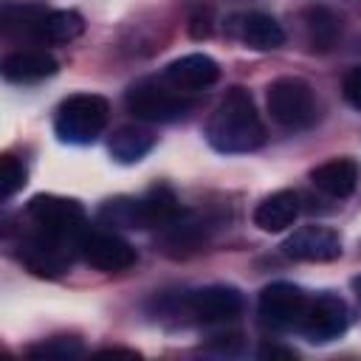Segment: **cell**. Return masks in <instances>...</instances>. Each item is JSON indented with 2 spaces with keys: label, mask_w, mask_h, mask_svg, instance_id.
<instances>
[{
  "label": "cell",
  "mask_w": 361,
  "mask_h": 361,
  "mask_svg": "<svg viewBox=\"0 0 361 361\" xmlns=\"http://www.w3.org/2000/svg\"><path fill=\"white\" fill-rule=\"evenodd\" d=\"M206 141L223 155L251 152V149L262 147L265 127H262L254 99L245 87H231L220 99V104L214 107V113L206 124Z\"/></svg>",
  "instance_id": "6da1fadb"
},
{
  "label": "cell",
  "mask_w": 361,
  "mask_h": 361,
  "mask_svg": "<svg viewBox=\"0 0 361 361\" xmlns=\"http://www.w3.org/2000/svg\"><path fill=\"white\" fill-rule=\"evenodd\" d=\"M180 212L172 189L152 186L141 197H113L102 203L99 220L104 226H121V228H161Z\"/></svg>",
  "instance_id": "7a4b0ae2"
},
{
  "label": "cell",
  "mask_w": 361,
  "mask_h": 361,
  "mask_svg": "<svg viewBox=\"0 0 361 361\" xmlns=\"http://www.w3.org/2000/svg\"><path fill=\"white\" fill-rule=\"evenodd\" d=\"M107 99L99 93L68 96L54 116V133L65 144H93L107 127Z\"/></svg>",
  "instance_id": "3957f363"
},
{
  "label": "cell",
  "mask_w": 361,
  "mask_h": 361,
  "mask_svg": "<svg viewBox=\"0 0 361 361\" xmlns=\"http://www.w3.org/2000/svg\"><path fill=\"white\" fill-rule=\"evenodd\" d=\"M25 217L34 223L37 231L62 240L79 251L82 234L90 228L85 220V209L76 200L59 197V195H34L25 206Z\"/></svg>",
  "instance_id": "277c9868"
},
{
  "label": "cell",
  "mask_w": 361,
  "mask_h": 361,
  "mask_svg": "<svg viewBox=\"0 0 361 361\" xmlns=\"http://www.w3.org/2000/svg\"><path fill=\"white\" fill-rule=\"evenodd\" d=\"M268 113L285 130H307L319 118L313 87L299 76H279L268 85Z\"/></svg>",
  "instance_id": "5b68a950"
},
{
  "label": "cell",
  "mask_w": 361,
  "mask_h": 361,
  "mask_svg": "<svg viewBox=\"0 0 361 361\" xmlns=\"http://www.w3.org/2000/svg\"><path fill=\"white\" fill-rule=\"evenodd\" d=\"M220 226V217L203 214V212H178L166 226H161V251L166 257H189L200 251L214 228Z\"/></svg>",
  "instance_id": "8992f818"
},
{
  "label": "cell",
  "mask_w": 361,
  "mask_h": 361,
  "mask_svg": "<svg viewBox=\"0 0 361 361\" xmlns=\"http://www.w3.org/2000/svg\"><path fill=\"white\" fill-rule=\"evenodd\" d=\"M127 110L141 121H175L192 110V102L155 82H138L127 90Z\"/></svg>",
  "instance_id": "52a82bcc"
},
{
  "label": "cell",
  "mask_w": 361,
  "mask_h": 361,
  "mask_svg": "<svg viewBox=\"0 0 361 361\" xmlns=\"http://www.w3.org/2000/svg\"><path fill=\"white\" fill-rule=\"evenodd\" d=\"M350 324V313L344 299L333 296V293H322L313 302L307 299V307L299 319V330L307 341L313 344H327L333 338H338Z\"/></svg>",
  "instance_id": "ba28073f"
},
{
  "label": "cell",
  "mask_w": 361,
  "mask_h": 361,
  "mask_svg": "<svg viewBox=\"0 0 361 361\" xmlns=\"http://www.w3.org/2000/svg\"><path fill=\"white\" fill-rule=\"evenodd\" d=\"M79 254H82V259H85L87 265H93V268H99V271H107V274H113V271H127V268L135 265V259H138L135 248H133L124 237H118V234H113V231H93V228H87V231L82 234V240H79Z\"/></svg>",
  "instance_id": "9c48e42d"
},
{
  "label": "cell",
  "mask_w": 361,
  "mask_h": 361,
  "mask_svg": "<svg viewBox=\"0 0 361 361\" xmlns=\"http://www.w3.org/2000/svg\"><path fill=\"white\" fill-rule=\"evenodd\" d=\"M183 313L195 322H228L240 316L243 296L231 285H206L197 290H189L180 302Z\"/></svg>",
  "instance_id": "30bf717a"
},
{
  "label": "cell",
  "mask_w": 361,
  "mask_h": 361,
  "mask_svg": "<svg viewBox=\"0 0 361 361\" xmlns=\"http://www.w3.org/2000/svg\"><path fill=\"white\" fill-rule=\"evenodd\" d=\"M259 316L271 327H299V319L307 307V296L299 285L290 282H271L259 293Z\"/></svg>",
  "instance_id": "8fae6325"
},
{
  "label": "cell",
  "mask_w": 361,
  "mask_h": 361,
  "mask_svg": "<svg viewBox=\"0 0 361 361\" xmlns=\"http://www.w3.org/2000/svg\"><path fill=\"white\" fill-rule=\"evenodd\" d=\"M282 254L296 262H330L341 257V237L324 226H302L282 243Z\"/></svg>",
  "instance_id": "7c38bea8"
},
{
  "label": "cell",
  "mask_w": 361,
  "mask_h": 361,
  "mask_svg": "<svg viewBox=\"0 0 361 361\" xmlns=\"http://www.w3.org/2000/svg\"><path fill=\"white\" fill-rule=\"evenodd\" d=\"M228 31H231L234 39H240L251 51H274L285 42L282 25L271 14H262V11L234 14L228 20Z\"/></svg>",
  "instance_id": "4fadbf2b"
},
{
  "label": "cell",
  "mask_w": 361,
  "mask_h": 361,
  "mask_svg": "<svg viewBox=\"0 0 361 361\" xmlns=\"http://www.w3.org/2000/svg\"><path fill=\"white\" fill-rule=\"evenodd\" d=\"M164 79L175 90H203L220 79V65L209 54H186L164 68Z\"/></svg>",
  "instance_id": "5bb4252c"
},
{
  "label": "cell",
  "mask_w": 361,
  "mask_h": 361,
  "mask_svg": "<svg viewBox=\"0 0 361 361\" xmlns=\"http://www.w3.org/2000/svg\"><path fill=\"white\" fill-rule=\"evenodd\" d=\"M82 31H85V20L79 11H71V8L45 11L42 8L25 34L39 45H65V42H73Z\"/></svg>",
  "instance_id": "9a60e30c"
},
{
  "label": "cell",
  "mask_w": 361,
  "mask_h": 361,
  "mask_svg": "<svg viewBox=\"0 0 361 361\" xmlns=\"http://www.w3.org/2000/svg\"><path fill=\"white\" fill-rule=\"evenodd\" d=\"M296 214H299V195L290 189H279V192H274L257 203L254 226L259 231L276 234V231H285L288 226H293Z\"/></svg>",
  "instance_id": "2e32d148"
},
{
  "label": "cell",
  "mask_w": 361,
  "mask_h": 361,
  "mask_svg": "<svg viewBox=\"0 0 361 361\" xmlns=\"http://www.w3.org/2000/svg\"><path fill=\"white\" fill-rule=\"evenodd\" d=\"M310 180L319 192L330 195V197H350L358 186V166L355 161L350 158H333V161H324L319 164L313 172H310Z\"/></svg>",
  "instance_id": "e0dca14e"
},
{
  "label": "cell",
  "mask_w": 361,
  "mask_h": 361,
  "mask_svg": "<svg viewBox=\"0 0 361 361\" xmlns=\"http://www.w3.org/2000/svg\"><path fill=\"white\" fill-rule=\"evenodd\" d=\"M56 59L45 51H14L3 59V76L8 82H39L56 73Z\"/></svg>",
  "instance_id": "ac0fdd59"
},
{
  "label": "cell",
  "mask_w": 361,
  "mask_h": 361,
  "mask_svg": "<svg viewBox=\"0 0 361 361\" xmlns=\"http://www.w3.org/2000/svg\"><path fill=\"white\" fill-rule=\"evenodd\" d=\"M302 23L307 45L313 51H330L341 39V17L327 6H307Z\"/></svg>",
  "instance_id": "d6986e66"
},
{
  "label": "cell",
  "mask_w": 361,
  "mask_h": 361,
  "mask_svg": "<svg viewBox=\"0 0 361 361\" xmlns=\"http://www.w3.org/2000/svg\"><path fill=\"white\" fill-rule=\"evenodd\" d=\"M152 147H155V135L135 124L118 127L107 141V149H110L113 161H118V164H138Z\"/></svg>",
  "instance_id": "ffe728a7"
},
{
  "label": "cell",
  "mask_w": 361,
  "mask_h": 361,
  "mask_svg": "<svg viewBox=\"0 0 361 361\" xmlns=\"http://www.w3.org/2000/svg\"><path fill=\"white\" fill-rule=\"evenodd\" d=\"M25 166L23 161H17L14 155H3L0 158V200H11L23 186H25Z\"/></svg>",
  "instance_id": "44dd1931"
},
{
  "label": "cell",
  "mask_w": 361,
  "mask_h": 361,
  "mask_svg": "<svg viewBox=\"0 0 361 361\" xmlns=\"http://www.w3.org/2000/svg\"><path fill=\"white\" fill-rule=\"evenodd\" d=\"M82 341L79 338H71V336H59V338H51V341H42L37 347H28V355L34 358H73V355H82Z\"/></svg>",
  "instance_id": "7402d4cb"
},
{
  "label": "cell",
  "mask_w": 361,
  "mask_h": 361,
  "mask_svg": "<svg viewBox=\"0 0 361 361\" xmlns=\"http://www.w3.org/2000/svg\"><path fill=\"white\" fill-rule=\"evenodd\" d=\"M344 99L361 110V68H353L344 76Z\"/></svg>",
  "instance_id": "603a6c76"
},
{
  "label": "cell",
  "mask_w": 361,
  "mask_h": 361,
  "mask_svg": "<svg viewBox=\"0 0 361 361\" xmlns=\"http://www.w3.org/2000/svg\"><path fill=\"white\" fill-rule=\"evenodd\" d=\"M293 355H296L293 350H285V347H276V344L259 347V358H293Z\"/></svg>",
  "instance_id": "cb8c5ba5"
},
{
  "label": "cell",
  "mask_w": 361,
  "mask_h": 361,
  "mask_svg": "<svg viewBox=\"0 0 361 361\" xmlns=\"http://www.w3.org/2000/svg\"><path fill=\"white\" fill-rule=\"evenodd\" d=\"M192 34L195 37H209V11L192 17Z\"/></svg>",
  "instance_id": "d4e9b609"
},
{
  "label": "cell",
  "mask_w": 361,
  "mask_h": 361,
  "mask_svg": "<svg viewBox=\"0 0 361 361\" xmlns=\"http://www.w3.org/2000/svg\"><path fill=\"white\" fill-rule=\"evenodd\" d=\"M99 355H130V358H135L138 353L135 350H121V347H107V350H99Z\"/></svg>",
  "instance_id": "484cf974"
},
{
  "label": "cell",
  "mask_w": 361,
  "mask_h": 361,
  "mask_svg": "<svg viewBox=\"0 0 361 361\" xmlns=\"http://www.w3.org/2000/svg\"><path fill=\"white\" fill-rule=\"evenodd\" d=\"M353 288H355V290H358V296H361V276H355V279H353Z\"/></svg>",
  "instance_id": "4316f807"
}]
</instances>
